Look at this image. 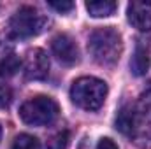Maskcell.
Segmentation results:
<instances>
[{
  "instance_id": "1",
  "label": "cell",
  "mask_w": 151,
  "mask_h": 149,
  "mask_svg": "<svg viewBox=\"0 0 151 149\" xmlns=\"http://www.w3.org/2000/svg\"><path fill=\"white\" fill-rule=\"evenodd\" d=\"M121 35L113 27L97 28L88 37V51L99 65H114L121 54Z\"/></svg>"
},
{
  "instance_id": "2",
  "label": "cell",
  "mask_w": 151,
  "mask_h": 149,
  "mask_svg": "<svg viewBox=\"0 0 151 149\" xmlns=\"http://www.w3.org/2000/svg\"><path fill=\"white\" fill-rule=\"evenodd\" d=\"M107 97V84L97 77H79L72 82L70 98L84 111H99Z\"/></svg>"
},
{
  "instance_id": "3",
  "label": "cell",
  "mask_w": 151,
  "mask_h": 149,
  "mask_svg": "<svg viewBox=\"0 0 151 149\" xmlns=\"http://www.w3.org/2000/svg\"><path fill=\"white\" fill-rule=\"evenodd\" d=\"M128 137L139 148H151V88L132 105V130Z\"/></svg>"
},
{
  "instance_id": "4",
  "label": "cell",
  "mask_w": 151,
  "mask_h": 149,
  "mask_svg": "<svg viewBox=\"0 0 151 149\" xmlns=\"http://www.w3.org/2000/svg\"><path fill=\"white\" fill-rule=\"evenodd\" d=\"M47 27V18L30 5L19 7L9 19V34L14 39H30L42 34Z\"/></svg>"
},
{
  "instance_id": "5",
  "label": "cell",
  "mask_w": 151,
  "mask_h": 149,
  "mask_svg": "<svg viewBox=\"0 0 151 149\" xmlns=\"http://www.w3.org/2000/svg\"><path fill=\"white\" fill-rule=\"evenodd\" d=\"M60 107L51 97L39 95L27 100L19 107V117L30 126H46L58 117Z\"/></svg>"
},
{
  "instance_id": "6",
  "label": "cell",
  "mask_w": 151,
  "mask_h": 149,
  "mask_svg": "<svg viewBox=\"0 0 151 149\" xmlns=\"http://www.w3.org/2000/svg\"><path fill=\"white\" fill-rule=\"evenodd\" d=\"M51 49L53 54L56 56V60L67 67L74 65L79 62V49L77 44L74 42V39L67 34H60L51 40Z\"/></svg>"
},
{
  "instance_id": "7",
  "label": "cell",
  "mask_w": 151,
  "mask_h": 149,
  "mask_svg": "<svg viewBox=\"0 0 151 149\" xmlns=\"http://www.w3.org/2000/svg\"><path fill=\"white\" fill-rule=\"evenodd\" d=\"M49 74V58L42 49H32L25 60V75L30 81H44Z\"/></svg>"
},
{
  "instance_id": "8",
  "label": "cell",
  "mask_w": 151,
  "mask_h": 149,
  "mask_svg": "<svg viewBox=\"0 0 151 149\" xmlns=\"http://www.w3.org/2000/svg\"><path fill=\"white\" fill-rule=\"evenodd\" d=\"M127 18L130 25L141 32L151 30V2H130L127 7Z\"/></svg>"
},
{
  "instance_id": "9",
  "label": "cell",
  "mask_w": 151,
  "mask_h": 149,
  "mask_svg": "<svg viewBox=\"0 0 151 149\" xmlns=\"http://www.w3.org/2000/svg\"><path fill=\"white\" fill-rule=\"evenodd\" d=\"M150 49H148V46L142 42V40H139L137 42V46H135V51H134V56H132V60H130V69H132V74L137 75V77H141V75H144L148 72V69H150Z\"/></svg>"
},
{
  "instance_id": "10",
  "label": "cell",
  "mask_w": 151,
  "mask_h": 149,
  "mask_svg": "<svg viewBox=\"0 0 151 149\" xmlns=\"http://www.w3.org/2000/svg\"><path fill=\"white\" fill-rule=\"evenodd\" d=\"M118 4L113 0H95V2H86V11L93 18H107L116 11Z\"/></svg>"
},
{
  "instance_id": "11",
  "label": "cell",
  "mask_w": 151,
  "mask_h": 149,
  "mask_svg": "<svg viewBox=\"0 0 151 149\" xmlns=\"http://www.w3.org/2000/svg\"><path fill=\"white\" fill-rule=\"evenodd\" d=\"M19 67H21V60L18 54H14V53L5 54L0 60V77H12L19 70Z\"/></svg>"
},
{
  "instance_id": "12",
  "label": "cell",
  "mask_w": 151,
  "mask_h": 149,
  "mask_svg": "<svg viewBox=\"0 0 151 149\" xmlns=\"http://www.w3.org/2000/svg\"><path fill=\"white\" fill-rule=\"evenodd\" d=\"M116 130H119L123 135H130V130H132V105H125L121 107L118 116H116Z\"/></svg>"
},
{
  "instance_id": "13",
  "label": "cell",
  "mask_w": 151,
  "mask_h": 149,
  "mask_svg": "<svg viewBox=\"0 0 151 149\" xmlns=\"http://www.w3.org/2000/svg\"><path fill=\"white\" fill-rule=\"evenodd\" d=\"M11 149H40V144H39V140L34 137V135L19 133V135L14 139Z\"/></svg>"
},
{
  "instance_id": "14",
  "label": "cell",
  "mask_w": 151,
  "mask_h": 149,
  "mask_svg": "<svg viewBox=\"0 0 151 149\" xmlns=\"http://www.w3.org/2000/svg\"><path fill=\"white\" fill-rule=\"evenodd\" d=\"M69 142H70V132L62 130L47 140V149H67Z\"/></svg>"
},
{
  "instance_id": "15",
  "label": "cell",
  "mask_w": 151,
  "mask_h": 149,
  "mask_svg": "<svg viewBox=\"0 0 151 149\" xmlns=\"http://www.w3.org/2000/svg\"><path fill=\"white\" fill-rule=\"evenodd\" d=\"M11 100H12L11 88L5 86V84H0V109L9 107V105H11Z\"/></svg>"
},
{
  "instance_id": "16",
  "label": "cell",
  "mask_w": 151,
  "mask_h": 149,
  "mask_svg": "<svg viewBox=\"0 0 151 149\" xmlns=\"http://www.w3.org/2000/svg\"><path fill=\"white\" fill-rule=\"evenodd\" d=\"M49 7H53L55 11L65 14V12H69V11L74 9V4L72 2H49Z\"/></svg>"
},
{
  "instance_id": "17",
  "label": "cell",
  "mask_w": 151,
  "mask_h": 149,
  "mask_svg": "<svg viewBox=\"0 0 151 149\" xmlns=\"http://www.w3.org/2000/svg\"><path fill=\"white\" fill-rule=\"evenodd\" d=\"M97 149H118V146L114 144L113 139H109V137H104V139H100V140H99Z\"/></svg>"
},
{
  "instance_id": "18",
  "label": "cell",
  "mask_w": 151,
  "mask_h": 149,
  "mask_svg": "<svg viewBox=\"0 0 151 149\" xmlns=\"http://www.w3.org/2000/svg\"><path fill=\"white\" fill-rule=\"evenodd\" d=\"M77 149H88V142H86V139L79 144V148H77Z\"/></svg>"
},
{
  "instance_id": "19",
  "label": "cell",
  "mask_w": 151,
  "mask_h": 149,
  "mask_svg": "<svg viewBox=\"0 0 151 149\" xmlns=\"http://www.w3.org/2000/svg\"><path fill=\"white\" fill-rule=\"evenodd\" d=\"M0 140H2V126H0Z\"/></svg>"
}]
</instances>
